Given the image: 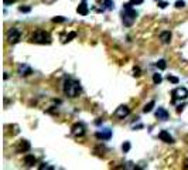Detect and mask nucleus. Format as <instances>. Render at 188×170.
Listing matches in <instances>:
<instances>
[{
	"label": "nucleus",
	"mask_w": 188,
	"mask_h": 170,
	"mask_svg": "<svg viewBox=\"0 0 188 170\" xmlns=\"http://www.w3.org/2000/svg\"><path fill=\"white\" fill-rule=\"evenodd\" d=\"M62 91L68 98H76L82 92V88H81L79 81H76L74 78H65L64 85H62Z\"/></svg>",
	"instance_id": "1"
},
{
	"label": "nucleus",
	"mask_w": 188,
	"mask_h": 170,
	"mask_svg": "<svg viewBox=\"0 0 188 170\" xmlns=\"http://www.w3.org/2000/svg\"><path fill=\"white\" fill-rule=\"evenodd\" d=\"M31 41L36 44H51L52 40H51V36L45 30H37L31 36Z\"/></svg>",
	"instance_id": "2"
},
{
	"label": "nucleus",
	"mask_w": 188,
	"mask_h": 170,
	"mask_svg": "<svg viewBox=\"0 0 188 170\" xmlns=\"http://www.w3.org/2000/svg\"><path fill=\"white\" fill-rule=\"evenodd\" d=\"M124 11H123V24L126 26V27H132L133 26V23L136 21V17H137V11L136 10H133L132 7H129V9H123Z\"/></svg>",
	"instance_id": "3"
},
{
	"label": "nucleus",
	"mask_w": 188,
	"mask_h": 170,
	"mask_svg": "<svg viewBox=\"0 0 188 170\" xmlns=\"http://www.w3.org/2000/svg\"><path fill=\"white\" fill-rule=\"evenodd\" d=\"M171 95H173V102H175V101H185L188 98V89L185 86H178V88H175L171 92Z\"/></svg>",
	"instance_id": "4"
},
{
	"label": "nucleus",
	"mask_w": 188,
	"mask_h": 170,
	"mask_svg": "<svg viewBox=\"0 0 188 170\" xmlns=\"http://www.w3.org/2000/svg\"><path fill=\"white\" fill-rule=\"evenodd\" d=\"M20 39H21V31L19 30V29H11L9 33H7V40L9 42H11V44H16V42L20 41Z\"/></svg>",
	"instance_id": "5"
},
{
	"label": "nucleus",
	"mask_w": 188,
	"mask_h": 170,
	"mask_svg": "<svg viewBox=\"0 0 188 170\" xmlns=\"http://www.w3.org/2000/svg\"><path fill=\"white\" fill-rule=\"evenodd\" d=\"M129 114H130V109H129V106H126V105H120V106L116 108V111L113 112V115H115L116 118H119V119H124L126 116H129Z\"/></svg>",
	"instance_id": "6"
},
{
	"label": "nucleus",
	"mask_w": 188,
	"mask_h": 170,
	"mask_svg": "<svg viewBox=\"0 0 188 170\" xmlns=\"http://www.w3.org/2000/svg\"><path fill=\"white\" fill-rule=\"evenodd\" d=\"M95 136L98 137V139H102V140H109L111 137H112V130L108 127V129H103L102 132L99 130V132H96L95 133Z\"/></svg>",
	"instance_id": "7"
},
{
	"label": "nucleus",
	"mask_w": 188,
	"mask_h": 170,
	"mask_svg": "<svg viewBox=\"0 0 188 170\" xmlns=\"http://www.w3.org/2000/svg\"><path fill=\"white\" fill-rule=\"evenodd\" d=\"M71 130H72L74 136H83L85 135V126L82 124H75L74 126L71 127Z\"/></svg>",
	"instance_id": "8"
},
{
	"label": "nucleus",
	"mask_w": 188,
	"mask_h": 170,
	"mask_svg": "<svg viewBox=\"0 0 188 170\" xmlns=\"http://www.w3.org/2000/svg\"><path fill=\"white\" fill-rule=\"evenodd\" d=\"M158 139H161V140H163V142H165V143H174L173 136H171L167 130H161V132L158 133Z\"/></svg>",
	"instance_id": "9"
},
{
	"label": "nucleus",
	"mask_w": 188,
	"mask_h": 170,
	"mask_svg": "<svg viewBox=\"0 0 188 170\" xmlns=\"http://www.w3.org/2000/svg\"><path fill=\"white\" fill-rule=\"evenodd\" d=\"M19 74H20L21 77H27V75L33 74V70H31L28 65H26V64H21V65H19Z\"/></svg>",
	"instance_id": "10"
},
{
	"label": "nucleus",
	"mask_w": 188,
	"mask_h": 170,
	"mask_svg": "<svg viewBox=\"0 0 188 170\" xmlns=\"http://www.w3.org/2000/svg\"><path fill=\"white\" fill-rule=\"evenodd\" d=\"M156 116H157V119H160V121H167L170 115H168L167 109H164V108H158V109L156 111Z\"/></svg>",
	"instance_id": "11"
},
{
	"label": "nucleus",
	"mask_w": 188,
	"mask_h": 170,
	"mask_svg": "<svg viewBox=\"0 0 188 170\" xmlns=\"http://www.w3.org/2000/svg\"><path fill=\"white\" fill-rule=\"evenodd\" d=\"M30 142H27V140H20L19 142V146H17V152L19 153H21V152H28L30 150Z\"/></svg>",
	"instance_id": "12"
},
{
	"label": "nucleus",
	"mask_w": 188,
	"mask_h": 170,
	"mask_svg": "<svg viewBox=\"0 0 188 170\" xmlns=\"http://www.w3.org/2000/svg\"><path fill=\"white\" fill-rule=\"evenodd\" d=\"M76 11H78L79 14H82V16H86V14L89 13V9H88V4L85 3V0H82V3L78 6Z\"/></svg>",
	"instance_id": "13"
},
{
	"label": "nucleus",
	"mask_w": 188,
	"mask_h": 170,
	"mask_svg": "<svg viewBox=\"0 0 188 170\" xmlns=\"http://www.w3.org/2000/svg\"><path fill=\"white\" fill-rule=\"evenodd\" d=\"M24 163H26L28 167H31V166H34V165L37 163V159H36L34 155H27V156H24Z\"/></svg>",
	"instance_id": "14"
},
{
	"label": "nucleus",
	"mask_w": 188,
	"mask_h": 170,
	"mask_svg": "<svg viewBox=\"0 0 188 170\" xmlns=\"http://www.w3.org/2000/svg\"><path fill=\"white\" fill-rule=\"evenodd\" d=\"M160 40L163 44H170L171 41V33L170 31H163V33H160Z\"/></svg>",
	"instance_id": "15"
},
{
	"label": "nucleus",
	"mask_w": 188,
	"mask_h": 170,
	"mask_svg": "<svg viewBox=\"0 0 188 170\" xmlns=\"http://www.w3.org/2000/svg\"><path fill=\"white\" fill-rule=\"evenodd\" d=\"M154 105H156V102H154V101H150V102H149V104L143 108V112H144V114L151 112V111H153V108H154Z\"/></svg>",
	"instance_id": "16"
},
{
	"label": "nucleus",
	"mask_w": 188,
	"mask_h": 170,
	"mask_svg": "<svg viewBox=\"0 0 188 170\" xmlns=\"http://www.w3.org/2000/svg\"><path fill=\"white\" fill-rule=\"evenodd\" d=\"M156 65H157V68L161 70V71L167 68V62H165V60H158V61L156 62Z\"/></svg>",
	"instance_id": "17"
},
{
	"label": "nucleus",
	"mask_w": 188,
	"mask_h": 170,
	"mask_svg": "<svg viewBox=\"0 0 188 170\" xmlns=\"http://www.w3.org/2000/svg\"><path fill=\"white\" fill-rule=\"evenodd\" d=\"M161 81H163V78H161L160 74H154V75H153V82H154L156 85H158Z\"/></svg>",
	"instance_id": "18"
},
{
	"label": "nucleus",
	"mask_w": 188,
	"mask_h": 170,
	"mask_svg": "<svg viewBox=\"0 0 188 170\" xmlns=\"http://www.w3.org/2000/svg\"><path fill=\"white\" fill-rule=\"evenodd\" d=\"M122 149H123L124 153H127V152L130 150V142H124V143L122 145Z\"/></svg>",
	"instance_id": "19"
},
{
	"label": "nucleus",
	"mask_w": 188,
	"mask_h": 170,
	"mask_svg": "<svg viewBox=\"0 0 188 170\" xmlns=\"http://www.w3.org/2000/svg\"><path fill=\"white\" fill-rule=\"evenodd\" d=\"M175 7H177V9L185 7V1H184V0H177V1H175Z\"/></svg>",
	"instance_id": "20"
},
{
	"label": "nucleus",
	"mask_w": 188,
	"mask_h": 170,
	"mask_svg": "<svg viewBox=\"0 0 188 170\" xmlns=\"http://www.w3.org/2000/svg\"><path fill=\"white\" fill-rule=\"evenodd\" d=\"M52 21H54V23H64V21H67V19H65V17L58 16V17H54V19H52Z\"/></svg>",
	"instance_id": "21"
},
{
	"label": "nucleus",
	"mask_w": 188,
	"mask_h": 170,
	"mask_svg": "<svg viewBox=\"0 0 188 170\" xmlns=\"http://www.w3.org/2000/svg\"><path fill=\"white\" fill-rule=\"evenodd\" d=\"M167 80H168L170 82H173V84H178V82H180V80H178L177 77H173V75H168Z\"/></svg>",
	"instance_id": "22"
},
{
	"label": "nucleus",
	"mask_w": 188,
	"mask_h": 170,
	"mask_svg": "<svg viewBox=\"0 0 188 170\" xmlns=\"http://www.w3.org/2000/svg\"><path fill=\"white\" fill-rule=\"evenodd\" d=\"M19 10L21 11V13H28V11H31V7L30 6H21V7H19Z\"/></svg>",
	"instance_id": "23"
},
{
	"label": "nucleus",
	"mask_w": 188,
	"mask_h": 170,
	"mask_svg": "<svg viewBox=\"0 0 188 170\" xmlns=\"http://www.w3.org/2000/svg\"><path fill=\"white\" fill-rule=\"evenodd\" d=\"M75 37H76V33H74V31H72V33H70V34L67 36V39L64 40V42H67V41H71V40H72V39H75Z\"/></svg>",
	"instance_id": "24"
},
{
	"label": "nucleus",
	"mask_w": 188,
	"mask_h": 170,
	"mask_svg": "<svg viewBox=\"0 0 188 170\" xmlns=\"http://www.w3.org/2000/svg\"><path fill=\"white\" fill-rule=\"evenodd\" d=\"M103 3H105V6H106L109 10H112L113 9V1L112 0H103Z\"/></svg>",
	"instance_id": "25"
},
{
	"label": "nucleus",
	"mask_w": 188,
	"mask_h": 170,
	"mask_svg": "<svg viewBox=\"0 0 188 170\" xmlns=\"http://www.w3.org/2000/svg\"><path fill=\"white\" fill-rule=\"evenodd\" d=\"M38 169H40V170H44V169L52 170L54 167H52V166H48V165H45V163H41V166H38Z\"/></svg>",
	"instance_id": "26"
},
{
	"label": "nucleus",
	"mask_w": 188,
	"mask_h": 170,
	"mask_svg": "<svg viewBox=\"0 0 188 170\" xmlns=\"http://www.w3.org/2000/svg\"><path fill=\"white\" fill-rule=\"evenodd\" d=\"M144 0H130V3H132V6H139V4H142Z\"/></svg>",
	"instance_id": "27"
},
{
	"label": "nucleus",
	"mask_w": 188,
	"mask_h": 170,
	"mask_svg": "<svg viewBox=\"0 0 188 170\" xmlns=\"http://www.w3.org/2000/svg\"><path fill=\"white\" fill-rule=\"evenodd\" d=\"M167 6H168L167 1H158V7H160V9H165Z\"/></svg>",
	"instance_id": "28"
},
{
	"label": "nucleus",
	"mask_w": 188,
	"mask_h": 170,
	"mask_svg": "<svg viewBox=\"0 0 188 170\" xmlns=\"http://www.w3.org/2000/svg\"><path fill=\"white\" fill-rule=\"evenodd\" d=\"M134 75H136V77H139V75H140V68H139V67H136V68H134Z\"/></svg>",
	"instance_id": "29"
},
{
	"label": "nucleus",
	"mask_w": 188,
	"mask_h": 170,
	"mask_svg": "<svg viewBox=\"0 0 188 170\" xmlns=\"http://www.w3.org/2000/svg\"><path fill=\"white\" fill-rule=\"evenodd\" d=\"M4 1V4L7 6V4H11V3H16V0H3Z\"/></svg>",
	"instance_id": "30"
},
{
	"label": "nucleus",
	"mask_w": 188,
	"mask_h": 170,
	"mask_svg": "<svg viewBox=\"0 0 188 170\" xmlns=\"http://www.w3.org/2000/svg\"><path fill=\"white\" fill-rule=\"evenodd\" d=\"M156 1H161V0H156Z\"/></svg>",
	"instance_id": "31"
}]
</instances>
